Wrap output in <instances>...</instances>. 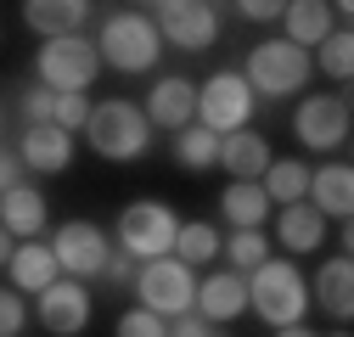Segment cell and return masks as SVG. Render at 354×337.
<instances>
[{
    "label": "cell",
    "mask_w": 354,
    "mask_h": 337,
    "mask_svg": "<svg viewBox=\"0 0 354 337\" xmlns=\"http://www.w3.org/2000/svg\"><path fill=\"white\" fill-rule=\"evenodd\" d=\"M219 253L231 259L236 276H253L264 259H270V236L264 231H231V236H219Z\"/></svg>",
    "instance_id": "83f0119b"
},
{
    "label": "cell",
    "mask_w": 354,
    "mask_h": 337,
    "mask_svg": "<svg viewBox=\"0 0 354 337\" xmlns=\"http://www.w3.org/2000/svg\"><path fill=\"white\" fill-rule=\"evenodd\" d=\"M174 163L192 168V175H203V168L219 163V135H208L203 124H186L180 135H174Z\"/></svg>",
    "instance_id": "4316f807"
},
{
    "label": "cell",
    "mask_w": 354,
    "mask_h": 337,
    "mask_svg": "<svg viewBox=\"0 0 354 337\" xmlns=\"http://www.w3.org/2000/svg\"><path fill=\"white\" fill-rule=\"evenodd\" d=\"M174 231H180L174 208H163V202H129L118 214V253H129L136 264L169 259V253H174Z\"/></svg>",
    "instance_id": "8992f818"
},
{
    "label": "cell",
    "mask_w": 354,
    "mask_h": 337,
    "mask_svg": "<svg viewBox=\"0 0 354 337\" xmlns=\"http://www.w3.org/2000/svg\"><path fill=\"white\" fill-rule=\"evenodd\" d=\"M219 214H225L231 231H259L264 214H270V197H264L253 180H231L225 191H219Z\"/></svg>",
    "instance_id": "603a6c76"
},
{
    "label": "cell",
    "mask_w": 354,
    "mask_h": 337,
    "mask_svg": "<svg viewBox=\"0 0 354 337\" xmlns=\"http://www.w3.org/2000/svg\"><path fill=\"white\" fill-rule=\"evenodd\" d=\"M348 130H354V107L343 90H315L304 96L298 113H292V135L309 146V152H337L348 146Z\"/></svg>",
    "instance_id": "ba28073f"
},
{
    "label": "cell",
    "mask_w": 354,
    "mask_h": 337,
    "mask_svg": "<svg viewBox=\"0 0 354 337\" xmlns=\"http://www.w3.org/2000/svg\"><path fill=\"white\" fill-rule=\"evenodd\" d=\"M6 270H12V287L17 292H46L51 281H62V270H57V259H51L46 242H17Z\"/></svg>",
    "instance_id": "7402d4cb"
},
{
    "label": "cell",
    "mask_w": 354,
    "mask_h": 337,
    "mask_svg": "<svg viewBox=\"0 0 354 337\" xmlns=\"http://www.w3.org/2000/svg\"><path fill=\"white\" fill-rule=\"evenodd\" d=\"M276 236H281V247H287V253H315V247L326 242V220H321L309 202H292V208H281Z\"/></svg>",
    "instance_id": "cb8c5ba5"
},
{
    "label": "cell",
    "mask_w": 354,
    "mask_h": 337,
    "mask_svg": "<svg viewBox=\"0 0 354 337\" xmlns=\"http://www.w3.org/2000/svg\"><path fill=\"white\" fill-rule=\"evenodd\" d=\"M174 259H180L186 270L214 264V259H219V231H214L208 220H186L180 231H174Z\"/></svg>",
    "instance_id": "484cf974"
},
{
    "label": "cell",
    "mask_w": 354,
    "mask_h": 337,
    "mask_svg": "<svg viewBox=\"0 0 354 337\" xmlns=\"http://www.w3.org/2000/svg\"><path fill=\"white\" fill-rule=\"evenodd\" d=\"M84 135H91V152H96V157H107V163H136V157H147V146H152V124H147V113H141L136 102L113 96V102H96V107H91Z\"/></svg>",
    "instance_id": "6da1fadb"
},
{
    "label": "cell",
    "mask_w": 354,
    "mask_h": 337,
    "mask_svg": "<svg viewBox=\"0 0 354 337\" xmlns=\"http://www.w3.org/2000/svg\"><path fill=\"white\" fill-rule=\"evenodd\" d=\"M0 225H6V236L34 242L39 231H46V197H39L28 180H23V186H12L6 197H0Z\"/></svg>",
    "instance_id": "44dd1931"
},
{
    "label": "cell",
    "mask_w": 354,
    "mask_h": 337,
    "mask_svg": "<svg viewBox=\"0 0 354 337\" xmlns=\"http://www.w3.org/2000/svg\"><path fill=\"white\" fill-rule=\"evenodd\" d=\"M136 298H141V309H152L163 320L192 315V304H197V270H186L174 253H169V259H152V264L136 270Z\"/></svg>",
    "instance_id": "52a82bcc"
},
{
    "label": "cell",
    "mask_w": 354,
    "mask_h": 337,
    "mask_svg": "<svg viewBox=\"0 0 354 337\" xmlns=\"http://www.w3.org/2000/svg\"><path fill=\"white\" fill-rule=\"evenodd\" d=\"M39 326L57 337H79L91 326V287L84 281H51L39 292Z\"/></svg>",
    "instance_id": "7c38bea8"
},
{
    "label": "cell",
    "mask_w": 354,
    "mask_h": 337,
    "mask_svg": "<svg viewBox=\"0 0 354 337\" xmlns=\"http://www.w3.org/2000/svg\"><path fill=\"white\" fill-rule=\"evenodd\" d=\"M152 12H158L152 17L158 39H169L180 51H208L219 39V6H208V0H158Z\"/></svg>",
    "instance_id": "8fae6325"
},
{
    "label": "cell",
    "mask_w": 354,
    "mask_h": 337,
    "mask_svg": "<svg viewBox=\"0 0 354 337\" xmlns=\"http://www.w3.org/2000/svg\"><path fill=\"white\" fill-rule=\"evenodd\" d=\"M248 23H276L281 17V0H242V6H236Z\"/></svg>",
    "instance_id": "8d00e7d4"
},
{
    "label": "cell",
    "mask_w": 354,
    "mask_h": 337,
    "mask_svg": "<svg viewBox=\"0 0 354 337\" xmlns=\"http://www.w3.org/2000/svg\"><path fill=\"white\" fill-rule=\"evenodd\" d=\"M91 12H96L91 0H28V6H23V23H28L39 39H68V34L84 28Z\"/></svg>",
    "instance_id": "e0dca14e"
},
{
    "label": "cell",
    "mask_w": 354,
    "mask_h": 337,
    "mask_svg": "<svg viewBox=\"0 0 354 337\" xmlns=\"http://www.w3.org/2000/svg\"><path fill=\"white\" fill-rule=\"evenodd\" d=\"M17 157H23V168L62 175V168L73 163V135H62L57 124H34V130H23V141H17Z\"/></svg>",
    "instance_id": "2e32d148"
},
{
    "label": "cell",
    "mask_w": 354,
    "mask_h": 337,
    "mask_svg": "<svg viewBox=\"0 0 354 337\" xmlns=\"http://www.w3.org/2000/svg\"><path fill=\"white\" fill-rule=\"evenodd\" d=\"M208 326H225V320H236L242 309H248V276H236V270H214V276H203L197 281V304H192Z\"/></svg>",
    "instance_id": "5bb4252c"
},
{
    "label": "cell",
    "mask_w": 354,
    "mask_h": 337,
    "mask_svg": "<svg viewBox=\"0 0 354 337\" xmlns=\"http://www.w3.org/2000/svg\"><path fill=\"white\" fill-rule=\"evenodd\" d=\"M332 337H348V331H332Z\"/></svg>",
    "instance_id": "ab89813d"
},
{
    "label": "cell",
    "mask_w": 354,
    "mask_h": 337,
    "mask_svg": "<svg viewBox=\"0 0 354 337\" xmlns=\"http://www.w3.org/2000/svg\"><path fill=\"white\" fill-rule=\"evenodd\" d=\"M304 202L315 208L321 220H348V208H354V168H348V163H321V168H309Z\"/></svg>",
    "instance_id": "9a60e30c"
},
{
    "label": "cell",
    "mask_w": 354,
    "mask_h": 337,
    "mask_svg": "<svg viewBox=\"0 0 354 337\" xmlns=\"http://www.w3.org/2000/svg\"><path fill=\"white\" fill-rule=\"evenodd\" d=\"M276 337H315V331H309V326H281Z\"/></svg>",
    "instance_id": "f35d334b"
},
{
    "label": "cell",
    "mask_w": 354,
    "mask_h": 337,
    "mask_svg": "<svg viewBox=\"0 0 354 337\" xmlns=\"http://www.w3.org/2000/svg\"><path fill=\"white\" fill-rule=\"evenodd\" d=\"M169 337H214V331H208V320L192 309V315H174V320H169Z\"/></svg>",
    "instance_id": "d590c367"
},
{
    "label": "cell",
    "mask_w": 354,
    "mask_h": 337,
    "mask_svg": "<svg viewBox=\"0 0 354 337\" xmlns=\"http://www.w3.org/2000/svg\"><path fill=\"white\" fill-rule=\"evenodd\" d=\"M281 23H287V46H298V51H315L321 39L332 34V6H321V0H292V6H281Z\"/></svg>",
    "instance_id": "ffe728a7"
},
{
    "label": "cell",
    "mask_w": 354,
    "mask_h": 337,
    "mask_svg": "<svg viewBox=\"0 0 354 337\" xmlns=\"http://www.w3.org/2000/svg\"><path fill=\"white\" fill-rule=\"evenodd\" d=\"M309 298H315L332 320H348V315H354V264H348V253H337V259L321 264L315 287H309Z\"/></svg>",
    "instance_id": "ac0fdd59"
},
{
    "label": "cell",
    "mask_w": 354,
    "mask_h": 337,
    "mask_svg": "<svg viewBox=\"0 0 354 337\" xmlns=\"http://www.w3.org/2000/svg\"><path fill=\"white\" fill-rule=\"evenodd\" d=\"M28 326V304H23V292L17 287H0V337H17Z\"/></svg>",
    "instance_id": "1f68e13d"
},
{
    "label": "cell",
    "mask_w": 354,
    "mask_h": 337,
    "mask_svg": "<svg viewBox=\"0 0 354 337\" xmlns=\"http://www.w3.org/2000/svg\"><path fill=\"white\" fill-rule=\"evenodd\" d=\"M136 270H141V264L129 259V253H118V247H113V259H107L102 281H107V287H136Z\"/></svg>",
    "instance_id": "836d02e7"
},
{
    "label": "cell",
    "mask_w": 354,
    "mask_h": 337,
    "mask_svg": "<svg viewBox=\"0 0 354 337\" xmlns=\"http://www.w3.org/2000/svg\"><path fill=\"white\" fill-rule=\"evenodd\" d=\"M248 309L264 326H298L304 309H309V281L298 276L292 259H264L248 276Z\"/></svg>",
    "instance_id": "7a4b0ae2"
},
{
    "label": "cell",
    "mask_w": 354,
    "mask_h": 337,
    "mask_svg": "<svg viewBox=\"0 0 354 337\" xmlns=\"http://www.w3.org/2000/svg\"><path fill=\"white\" fill-rule=\"evenodd\" d=\"M51 124H57L62 135L84 130V124H91V102H84V96H57V107H51Z\"/></svg>",
    "instance_id": "4dcf8cb0"
},
{
    "label": "cell",
    "mask_w": 354,
    "mask_h": 337,
    "mask_svg": "<svg viewBox=\"0 0 354 337\" xmlns=\"http://www.w3.org/2000/svg\"><path fill=\"white\" fill-rule=\"evenodd\" d=\"M12 186H23V157H17V152H6V146H0V197H6Z\"/></svg>",
    "instance_id": "e575fe53"
},
{
    "label": "cell",
    "mask_w": 354,
    "mask_h": 337,
    "mask_svg": "<svg viewBox=\"0 0 354 337\" xmlns=\"http://www.w3.org/2000/svg\"><path fill=\"white\" fill-rule=\"evenodd\" d=\"M91 46H96L102 68H118V73H147V68H158L163 39H158L152 17H141V12H107Z\"/></svg>",
    "instance_id": "3957f363"
},
{
    "label": "cell",
    "mask_w": 354,
    "mask_h": 337,
    "mask_svg": "<svg viewBox=\"0 0 354 337\" xmlns=\"http://www.w3.org/2000/svg\"><path fill=\"white\" fill-rule=\"evenodd\" d=\"M118 337H169V320L136 304V309H124V315H118Z\"/></svg>",
    "instance_id": "f546056e"
},
{
    "label": "cell",
    "mask_w": 354,
    "mask_h": 337,
    "mask_svg": "<svg viewBox=\"0 0 354 337\" xmlns=\"http://www.w3.org/2000/svg\"><path fill=\"white\" fill-rule=\"evenodd\" d=\"M219 163L231 168V180H253V186H259V175H264L276 157H270V141H264V135L236 130V135H219Z\"/></svg>",
    "instance_id": "d6986e66"
},
{
    "label": "cell",
    "mask_w": 354,
    "mask_h": 337,
    "mask_svg": "<svg viewBox=\"0 0 354 337\" xmlns=\"http://www.w3.org/2000/svg\"><path fill=\"white\" fill-rule=\"evenodd\" d=\"M34 73H39V84L51 96H84L96 84V73H102V57H96V46L84 34H68V39H46L39 46Z\"/></svg>",
    "instance_id": "277c9868"
},
{
    "label": "cell",
    "mask_w": 354,
    "mask_h": 337,
    "mask_svg": "<svg viewBox=\"0 0 354 337\" xmlns=\"http://www.w3.org/2000/svg\"><path fill=\"white\" fill-rule=\"evenodd\" d=\"M12 247H17V242L6 236V225H0V264H12Z\"/></svg>",
    "instance_id": "74e56055"
},
{
    "label": "cell",
    "mask_w": 354,
    "mask_h": 337,
    "mask_svg": "<svg viewBox=\"0 0 354 337\" xmlns=\"http://www.w3.org/2000/svg\"><path fill=\"white\" fill-rule=\"evenodd\" d=\"M141 113H147V124H152V130H174V135H180L186 124H197V84H192L186 73L158 79Z\"/></svg>",
    "instance_id": "4fadbf2b"
},
{
    "label": "cell",
    "mask_w": 354,
    "mask_h": 337,
    "mask_svg": "<svg viewBox=\"0 0 354 337\" xmlns=\"http://www.w3.org/2000/svg\"><path fill=\"white\" fill-rule=\"evenodd\" d=\"M309 73H315V57L309 51L287 46V39H264V46H253L242 79H248L253 96H298L309 84Z\"/></svg>",
    "instance_id": "5b68a950"
},
{
    "label": "cell",
    "mask_w": 354,
    "mask_h": 337,
    "mask_svg": "<svg viewBox=\"0 0 354 337\" xmlns=\"http://www.w3.org/2000/svg\"><path fill=\"white\" fill-rule=\"evenodd\" d=\"M315 51H321V73H326V79L343 84V79L354 73V39H348V28H332Z\"/></svg>",
    "instance_id": "f1b7e54d"
},
{
    "label": "cell",
    "mask_w": 354,
    "mask_h": 337,
    "mask_svg": "<svg viewBox=\"0 0 354 337\" xmlns=\"http://www.w3.org/2000/svg\"><path fill=\"white\" fill-rule=\"evenodd\" d=\"M259 191L270 197V202H281V208L304 202V191H309V163H298V157H281V163H270V168L259 175Z\"/></svg>",
    "instance_id": "d4e9b609"
},
{
    "label": "cell",
    "mask_w": 354,
    "mask_h": 337,
    "mask_svg": "<svg viewBox=\"0 0 354 337\" xmlns=\"http://www.w3.org/2000/svg\"><path fill=\"white\" fill-rule=\"evenodd\" d=\"M17 107H23V118H28V130H34V124H51V107H57V96L46 90V84H28Z\"/></svg>",
    "instance_id": "d6a6232c"
},
{
    "label": "cell",
    "mask_w": 354,
    "mask_h": 337,
    "mask_svg": "<svg viewBox=\"0 0 354 337\" xmlns=\"http://www.w3.org/2000/svg\"><path fill=\"white\" fill-rule=\"evenodd\" d=\"M46 247H51V259H57V270H62L68 281H91V276H102L107 259H113V242H107V231H102L96 220H62Z\"/></svg>",
    "instance_id": "9c48e42d"
},
{
    "label": "cell",
    "mask_w": 354,
    "mask_h": 337,
    "mask_svg": "<svg viewBox=\"0 0 354 337\" xmlns=\"http://www.w3.org/2000/svg\"><path fill=\"white\" fill-rule=\"evenodd\" d=\"M253 90H248V79L242 73H214L208 84H197V124L208 135H236L248 130V118H253Z\"/></svg>",
    "instance_id": "30bf717a"
}]
</instances>
